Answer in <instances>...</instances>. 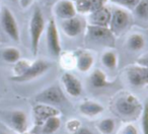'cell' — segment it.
Here are the masks:
<instances>
[{
    "instance_id": "1",
    "label": "cell",
    "mask_w": 148,
    "mask_h": 134,
    "mask_svg": "<svg viewBox=\"0 0 148 134\" xmlns=\"http://www.w3.org/2000/svg\"><path fill=\"white\" fill-rule=\"evenodd\" d=\"M141 103L136 96L130 93H123L114 102V111L120 118L127 121L137 119L142 112Z\"/></svg>"
},
{
    "instance_id": "2",
    "label": "cell",
    "mask_w": 148,
    "mask_h": 134,
    "mask_svg": "<svg viewBox=\"0 0 148 134\" xmlns=\"http://www.w3.org/2000/svg\"><path fill=\"white\" fill-rule=\"evenodd\" d=\"M46 30V21L43 11L39 6H36L33 10L29 21V42H31V50L34 56H36L39 51L40 42L42 36Z\"/></svg>"
},
{
    "instance_id": "3",
    "label": "cell",
    "mask_w": 148,
    "mask_h": 134,
    "mask_svg": "<svg viewBox=\"0 0 148 134\" xmlns=\"http://www.w3.org/2000/svg\"><path fill=\"white\" fill-rule=\"evenodd\" d=\"M50 67H51V64L48 61L43 59H38L31 64L29 62L27 67L19 74L13 75L10 77V79L15 82H25V81L33 80L47 72Z\"/></svg>"
},
{
    "instance_id": "4",
    "label": "cell",
    "mask_w": 148,
    "mask_h": 134,
    "mask_svg": "<svg viewBox=\"0 0 148 134\" xmlns=\"http://www.w3.org/2000/svg\"><path fill=\"white\" fill-rule=\"evenodd\" d=\"M132 16L129 10L122 7L114 6L111 8V19H110L109 29L115 37L120 36L131 23Z\"/></svg>"
},
{
    "instance_id": "5",
    "label": "cell",
    "mask_w": 148,
    "mask_h": 134,
    "mask_svg": "<svg viewBox=\"0 0 148 134\" xmlns=\"http://www.w3.org/2000/svg\"><path fill=\"white\" fill-rule=\"evenodd\" d=\"M85 38L88 41L99 45H105L113 48L115 46V36L110 31L108 27H99V25H90L86 27Z\"/></svg>"
},
{
    "instance_id": "6",
    "label": "cell",
    "mask_w": 148,
    "mask_h": 134,
    "mask_svg": "<svg viewBox=\"0 0 148 134\" xmlns=\"http://www.w3.org/2000/svg\"><path fill=\"white\" fill-rule=\"evenodd\" d=\"M34 101L36 103L46 104V105L55 107V106L65 104L66 98L59 85H52L50 87H48L47 89H44V91L37 93L35 96V98H34Z\"/></svg>"
},
{
    "instance_id": "7",
    "label": "cell",
    "mask_w": 148,
    "mask_h": 134,
    "mask_svg": "<svg viewBox=\"0 0 148 134\" xmlns=\"http://www.w3.org/2000/svg\"><path fill=\"white\" fill-rule=\"evenodd\" d=\"M46 41L49 53L53 57L59 58L61 55V42H60L59 31L55 19H50L46 25Z\"/></svg>"
},
{
    "instance_id": "8",
    "label": "cell",
    "mask_w": 148,
    "mask_h": 134,
    "mask_svg": "<svg viewBox=\"0 0 148 134\" xmlns=\"http://www.w3.org/2000/svg\"><path fill=\"white\" fill-rule=\"evenodd\" d=\"M0 23L6 35L12 41H19V27L12 11L7 7H3L0 11Z\"/></svg>"
},
{
    "instance_id": "9",
    "label": "cell",
    "mask_w": 148,
    "mask_h": 134,
    "mask_svg": "<svg viewBox=\"0 0 148 134\" xmlns=\"http://www.w3.org/2000/svg\"><path fill=\"white\" fill-rule=\"evenodd\" d=\"M126 76L132 87H145L148 85V67L138 64L129 66L126 69Z\"/></svg>"
},
{
    "instance_id": "10",
    "label": "cell",
    "mask_w": 148,
    "mask_h": 134,
    "mask_svg": "<svg viewBox=\"0 0 148 134\" xmlns=\"http://www.w3.org/2000/svg\"><path fill=\"white\" fill-rule=\"evenodd\" d=\"M34 122L37 126H41L48 118L53 116H60V111L53 106L37 103L33 108Z\"/></svg>"
},
{
    "instance_id": "11",
    "label": "cell",
    "mask_w": 148,
    "mask_h": 134,
    "mask_svg": "<svg viewBox=\"0 0 148 134\" xmlns=\"http://www.w3.org/2000/svg\"><path fill=\"white\" fill-rule=\"evenodd\" d=\"M110 19H111V8H109L107 5L95 9L87 14V23L90 25L109 27Z\"/></svg>"
},
{
    "instance_id": "12",
    "label": "cell",
    "mask_w": 148,
    "mask_h": 134,
    "mask_svg": "<svg viewBox=\"0 0 148 134\" xmlns=\"http://www.w3.org/2000/svg\"><path fill=\"white\" fill-rule=\"evenodd\" d=\"M61 80L66 93L73 98H77L82 93V85L75 75L70 72H64L61 76Z\"/></svg>"
},
{
    "instance_id": "13",
    "label": "cell",
    "mask_w": 148,
    "mask_h": 134,
    "mask_svg": "<svg viewBox=\"0 0 148 134\" xmlns=\"http://www.w3.org/2000/svg\"><path fill=\"white\" fill-rule=\"evenodd\" d=\"M54 14L60 19H67L77 14L74 1L72 0H58L54 5Z\"/></svg>"
},
{
    "instance_id": "14",
    "label": "cell",
    "mask_w": 148,
    "mask_h": 134,
    "mask_svg": "<svg viewBox=\"0 0 148 134\" xmlns=\"http://www.w3.org/2000/svg\"><path fill=\"white\" fill-rule=\"evenodd\" d=\"M61 29L63 33L69 38H75L79 36L83 31V23L80 19L75 15L70 19H64L61 23Z\"/></svg>"
},
{
    "instance_id": "15",
    "label": "cell",
    "mask_w": 148,
    "mask_h": 134,
    "mask_svg": "<svg viewBox=\"0 0 148 134\" xmlns=\"http://www.w3.org/2000/svg\"><path fill=\"white\" fill-rule=\"evenodd\" d=\"M74 59H75V67L80 72L89 71L95 63L93 56L86 51H79L76 54H74Z\"/></svg>"
},
{
    "instance_id": "16",
    "label": "cell",
    "mask_w": 148,
    "mask_h": 134,
    "mask_svg": "<svg viewBox=\"0 0 148 134\" xmlns=\"http://www.w3.org/2000/svg\"><path fill=\"white\" fill-rule=\"evenodd\" d=\"M9 123L18 133L25 132L27 129V117L21 110H15L9 114Z\"/></svg>"
},
{
    "instance_id": "17",
    "label": "cell",
    "mask_w": 148,
    "mask_h": 134,
    "mask_svg": "<svg viewBox=\"0 0 148 134\" xmlns=\"http://www.w3.org/2000/svg\"><path fill=\"white\" fill-rule=\"evenodd\" d=\"M79 112L86 117H95L103 112V107L95 101H84L79 105Z\"/></svg>"
},
{
    "instance_id": "18",
    "label": "cell",
    "mask_w": 148,
    "mask_h": 134,
    "mask_svg": "<svg viewBox=\"0 0 148 134\" xmlns=\"http://www.w3.org/2000/svg\"><path fill=\"white\" fill-rule=\"evenodd\" d=\"M42 132L44 134H53L57 131L61 126V119L59 116L50 117L42 124Z\"/></svg>"
},
{
    "instance_id": "19",
    "label": "cell",
    "mask_w": 148,
    "mask_h": 134,
    "mask_svg": "<svg viewBox=\"0 0 148 134\" xmlns=\"http://www.w3.org/2000/svg\"><path fill=\"white\" fill-rule=\"evenodd\" d=\"M90 83L95 89H103L109 85L106 73L101 69H95L90 75Z\"/></svg>"
},
{
    "instance_id": "20",
    "label": "cell",
    "mask_w": 148,
    "mask_h": 134,
    "mask_svg": "<svg viewBox=\"0 0 148 134\" xmlns=\"http://www.w3.org/2000/svg\"><path fill=\"white\" fill-rule=\"evenodd\" d=\"M127 46L132 51H140L145 47V38L141 34H132L127 40Z\"/></svg>"
},
{
    "instance_id": "21",
    "label": "cell",
    "mask_w": 148,
    "mask_h": 134,
    "mask_svg": "<svg viewBox=\"0 0 148 134\" xmlns=\"http://www.w3.org/2000/svg\"><path fill=\"white\" fill-rule=\"evenodd\" d=\"M1 57L7 63H16L18 60H21V52L18 49L14 47H8L5 48L1 52Z\"/></svg>"
},
{
    "instance_id": "22",
    "label": "cell",
    "mask_w": 148,
    "mask_h": 134,
    "mask_svg": "<svg viewBox=\"0 0 148 134\" xmlns=\"http://www.w3.org/2000/svg\"><path fill=\"white\" fill-rule=\"evenodd\" d=\"M101 63L108 69H115L118 65V56L115 52L107 51L101 56Z\"/></svg>"
},
{
    "instance_id": "23",
    "label": "cell",
    "mask_w": 148,
    "mask_h": 134,
    "mask_svg": "<svg viewBox=\"0 0 148 134\" xmlns=\"http://www.w3.org/2000/svg\"><path fill=\"white\" fill-rule=\"evenodd\" d=\"M134 13L140 19L147 21L148 19V1L147 0H140L134 7Z\"/></svg>"
},
{
    "instance_id": "24",
    "label": "cell",
    "mask_w": 148,
    "mask_h": 134,
    "mask_svg": "<svg viewBox=\"0 0 148 134\" xmlns=\"http://www.w3.org/2000/svg\"><path fill=\"white\" fill-rule=\"evenodd\" d=\"M115 126L116 123L112 118L103 119L97 124V128H99L101 134H112L115 130Z\"/></svg>"
},
{
    "instance_id": "25",
    "label": "cell",
    "mask_w": 148,
    "mask_h": 134,
    "mask_svg": "<svg viewBox=\"0 0 148 134\" xmlns=\"http://www.w3.org/2000/svg\"><path fill=\"white\" fill-rule=\"evenodd\" d=\"M74 5H75V9H76L77 13L87 15L89 12H91L90 0H75Z\"/></svg>"
},
{
    "instance_id": "26",
    "label": "cell",
    "mask_w": 148,
    "mask_h": 134,
    "mask_svg": "<svg viewBox=\"0 0 148 134\" xmlns=\"http://www.w3.org/2000/svg\"><path fill=\"white\" fill-rule=\"evenodd\" d=\"M110 3L118 7H122L125 9H133L140 0H108Z\"/></svg>"
},
{
    "instance_id": "27",
    "label": "cell",
    "mask_w": 148,
    "mask_h": 134,
    "mask_svg": "<svg viewBox=\"0 0 148 134\" xmlns=\"http://www.w3.org/2000/svg\"><path fill=\"white\" fill-rule=\"evenodd\" d=\"M80 127H81V123L76 119H71L70 121H68L67 125H66L67 130L72 134L75 133V132H76Z\"/></svg>"
},
{
    "instance_id": "28",
    "label": "cell",
    "mask_w": 148,
    "mask_h": 134,
    "mask_svg": "<svg viewBox=\"0 0 148 134\" xmlns=\"http://www.w3.org/2000/svg\"><path fill=\"white\" fill-rule=\"evenodd\" d=\"M119 134H138V130L132 124H126L121 128Z\"/></svg>"
},
{
    "instance_id": "29",
    "label": "cell",
    "mask_w": 148,
    "mask_h": 134,
    "mask_svg": "<svg viewBox=\"0 0 148 134\" xmlns=\"http://www.w3.org/2000/svg\"><path fill=\"white\" fill-rule=\"evenodd\" d=\"M142 121V129H143V134H146V122H147V106L144 105L143 109H142L141 115H140Z\"/></svg>"
},
{
    "instance_id": "30",
    "label": "cell",
    "mask_w": 148,
    "mask_h": 134,
    "mask_svg": "<svg viewBox=\"0 0 148 134\" xmlns=\"http://www.w3.org/2000/svg\"><path fill=\"white\" fill-rule=\"evenodd\" d=\"M107 2H108V0H90L91 11L101 8V7L106 6V5H107Z\"/></svg>"
},
{
    "instance_id": "31",
    "label": "cell",
    "mask_w": 148,
    "mask_h": 134,
    "mask_svg": "<svg viewBox=\"0 0 148 134\" xmlns=\"http://www.w3.org/2000/svg\"><path fill=\"white\" fill-rule=\"evenodd\" d=\"M73 134H95V133L93 131H91V130H89L87 127H82V126H81V127Z\"/></svg>"
},
{
    "instance_id": "32",
    "label": "cell",
    "mask_w": 148,
    "mask_h": 134,
    "mask_svg": "<svg viewBox=\"0 0 148 134\" xmlns=\"http://www.w3.org/2000/svg\"><path fill=\"white\" fill-rule=\"evenodd\" d=\"M138 65H141V66H145V67H148L147 63H148V60H147V55H143V57L140 58L138 60Z\"/></svg>"
},
{
    "instance_id": "33",
    "label": "cell",
    "mask_w": 148,
    "mask_h": 134,
    "mask_svg": "<svg viewBox=\"0 0 148 134\" xmlns=\"http://www.w3.org/2000/svg\"><path fill=\"white\" fill-rule=\"evenodd\" d=\"M19 3H21V6L23 7V8H27V7H29V5L33 3L34 0H18Z\"/></svg>"
},
{
    "instance_id": "34",
    "label": "cell",
    "mask_w": 148,
    "mask_h": 134,
    "mask_svg": "<svg viewBox=\"0 0 148 134\" xmlns=\"http://www.w3.org/2000/svg\"><path fill=\"white\" fill-rule=\"evenodd\" d=\"M0 134H10V133L5 129L4 126H1V124H0Z\"/></svg>"
},
{
    "instance_id": "35",
    "label": "cell",
    "mask_w": 148,
    "mask_h": 134,
    "mask_svg": "<svg viewBox=\"0 0 148 134\" xmlns=\"http://www.w3.org/2000/svg\"><path fill=\"white\" fill-rule=\"evenodd\" d=\"M19 134H33V133H27V132L25 131V132H23V133H19Z\"/></svg>"
},
{
    "instance_id": "36",
    "label": "cell",
    "mask_w": 148,
    "mask_h": 134,
    "mask_svg": "<svg viewBox=\"0 0 148 134\" xmlns=\"http://www.w3.org/2000/svg\"><path fill=\"white\" fill-rule=\"evenodd\" d=\"M10 1H12V2H16V1H18V0H10Z\"/></svg>"
},
{
    "instance_id": "37",
    "label": "cell",
    "mask_w": 148,
    "mask_h": 134,
    "mask_svg": "<svg viewBox=\"0 0 148 134\" xmlns=\"http://www.w3.org/2000/svg\"><path fill=\"white\" fill-rule=\"evenodd\" d=\"M44 1H48V0H44Z\"/></svg>"
}]
</instances>
